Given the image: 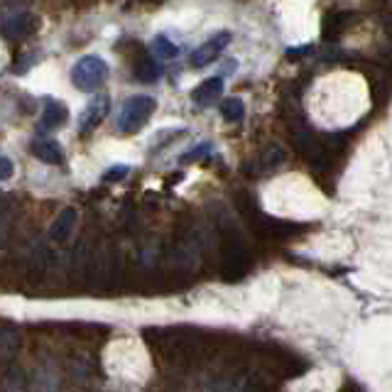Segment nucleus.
Instances as JSON below:
<instances>
[{
	"label": "nucleus",
	"instance_id": "nucleus-12",
	"mask_svg": "<svg viewBox=\"0 0 392 392\" xmlns=\"http://www.w3.org/2000/svg\"><path fill=\"white\" fill-rule=\"evenodd\" d=\"M150 49L157 59H174V57H179V47L167 35H155L150 42Z\"/></svg>",
	"mask_w": 392,
	"mask_h": 392
},
{
	"label": "nucleus",
	"instance_id": "nucleus-4",
	"mask_svg": "<svg viewBox=\"0 0 392 392\" xmlns=\"http://www.w3.org/2000/svg\"><path fill=\"white\" fill-rule=\"evenodd\" d=\"M228 44H231V32H226V30H223V32H216L214 37L206 39L199 49H194L189 64H192L194 69H204V66L214 64L221 54H223V49H226Z\"/></svg>",
	"mask_w": 392,
	"mask_h": 392
},
{
	"label": "nucleus",
	"instance_id": "nucleus-13",
	"mask_svg": "<svg viewBox=\"0 0 392 392\" xmlns=\"http://www.w3.org/2000/svg\"><path fill=\"white\" fill-rule=\"evenodd\" d=\"M221 115L228 120V123H241L245 118V103L241 98H226L221 103Z\"/></svg>",
	"mask_w": 392,
	"mask_h": 392
},
{
	"label": "nucleus",
	"instance_id": "nucleus-15",
	"mask_svg": "<svg viewBox=\"0 0 392 392\" xmlns=\"http://www.w3.org/2000/svg\"><path fill=\"white\" fill-rule=\"evenodd\" d=\"M17 344H20V339H17V331H10V328H6L3 331V336H0V353H3V360H10L12 353L17 351Z\"/></svg>",
	"mask_w": 392,
	"mask_h": 392
},
{
	"label": "nucleus",
	"instance_id": "nucleus-10",
	"mask_svg": "<svg viewBox=\"0 0 392 392\" xmlns=\"http://www.w3.org/2000/svg\"><path fill=\"white\" fill-rule=\"evenodd\" d=\"M223 93V76H211V79L201 81L199 86L192 91V101L199 108H209L214 101H218Z\"/></svg>",
	"mask_w": 392,
	"mask_h": 392
},
{
	"label": "nucleus",
	"instance_id": "nucleus-18",
	"mask_svg": "<svg viewBox=\"0 0 392 392\" xmlns=\"http://www.w3.org/2000/svg\"><path fill=\"white\" fill-rule=\"evenodd\" d=\"M0 167H3L0 179H10L12 177V162H10V157H3V160H0Z\"/></svg>",
	"mask_w": 392,
	"mask_h": 392
},
{
	"label": "nucleus",
	"instance_id": "nucleus-8",
	"mask_svg": "<svg viewBox=\"0 0 392 392\" xmlns=\"http://www.w3.org/2000/svg\"><path fill=\"white\" fill-rule=\"evenodd\" d=\"M69 120V111L62 101H54V98H44L42 115H39V130L49 133V130H59Z\"/></svg>",
	"mask_w": 392,
	"mask_h": 392
},
{
	"label": "nucleus",
	"instance_id": "nucleus-7",
	"mask_svg": "<svg viewBox=\"0 0 392 392\" xmlns=\"http://www.w3.org/2000/svg\"><path fill=\"white\" fill-rule=\"evenodd\" d=\"M30 152L37 157L44 165H64V150L57 140L44 138V135H37V138L30 142Z\"/></svg>",
	"mask_w": 392,
	"mask_h": 392
},
{
	"label": "nucleus",
	"instance_id": "nucleus-6",
	"mask_svg": "<svg viewBox=\"0 0 392 392\" xmlns=\"http://www.w3.org/2000/svg\"><path fill=\"white\" fill-rule=\"evenodd\" d=\"M37 27H39V20L32 12H17V15L6 20L3 35H6V39H10V42H20V39L32 37V35L37 32Z\"/></svg>",
	"mask_w": 392,
	"mask_h": 392
},
{
	"label": "nucleus",
	"instance_id": "nucleus-11",
	"mask_svg": "<svg viewBox=\"0 0 392 392\" xmlns=\"http://www.w3.org/2000/svg\"><path fill=\"white\" fill-rule=\"evenodd\" d=\"M157 57H140L138 62L133 64V76L140 81V84H155V81L162 79L165 69H162L160 62H155Z\"/></svg>",
	"mask_w": 392,
	"mask_h": 392
},
{
	"label": "nucleus",
	"instance_id": "nucleus-1",
	"mask_svg": "<svg viewBox=\"0 0 392 392\" xmlns=\"http://www.w3.org/2000/svg\"><path fill=\"white\" fill-rule=\"evenodd\" d=\"M218 221V245H221V272L228 282L241 279L248 270V248L241 231L233 226L228 216H221Z\"/></svg>",
	"mask_w": 392,
	"mask_h": 392
},
{
	"label": "nucleus",
	"instance_id": "nucleus-14",
	"mask_svg": "<svg viewBox=\"0 0 392 392\" xmlns=\"http://www.w3.org/2000/svg\"><path fill=\"white\" fill-rule=\"evenodd\" d=\"M282 162H285V150H282L279 145H270L268 150L260 155L258 165H260V169H263V172H270V169H277Z\"/></svg>",
	"mask_w": 392,
	"mask_h": 392
},
{
	"label": "nucleus",
	"instance_id": "nucleus-17",
	"mask_svg": "<svg viewBox=\"0 0 392 392\" xmlns=\"http://www.w3.org/2000/svg\"><path fill=\"white\" fill-rule=\"evenodd\" d=\"M128 172H130V167L128 165H115V167H111V169H106L103 172V182H120V179H125L128 177Z\"/></svg>",
	"mask_w": 392,
	"mask_h": 392
},
{
	"label": "nucleus",
	"instance_id": "nucleus-16",
	"mask_svg": "<svg viewBox=\"0 0 392 392\" xmlns=\"http://www.w3.org/2000/svg\"><path fill=\"white\" fill-rule=\"evenodd\" d=\"M211 150H214V145H211L209 140H204L201 145H196V147H192V150H189V152H184V155H182V162H184V165H189V162L199 160V157L211 155Z\"/></svg>",
	"mask_w": 392,
	"mask_h": 392
},
{
	"label": "nucleus",
	"instance_id": "nucleus-3",
	"mask_svg": "<svg viewBox=\"0 0 392 392\" xmlns=\"http://www.w3.org/2000/svg\"><path fill=\"white\" fill-rule=\"evenodd\" d=\"M108 79V64L98 57V54H86L71 69V84L79 91L91 93L98 86H103V81Z\"/></svg>",
	"mask_w": 392,
	"mask_h": 392
},
{
	"label": "nucleus",
	"instance_id": "nucleus-5",
	"mask_svg": "<svg viewBox=\"0 0 392 392\" xmlns=\"http://www.w3.org/2000/svg\"><path fill=\"white\" fill-rule=\"evenodd\" d=\"M111 111V98L108 96H96L86 103V108L81 111L79 115V133L81 135H88L91 130H96L101 125V120L108 115Z\"/></svg>",
	"mask_w": 392,
	"mask_h": 392
},
{
	"label": "nucleus",
	"instance_id": "nucleus-2",
	"mask_svg": "<svg viewBox=\"0 0 392 392\" xmlns=\"http://www.w3.org/2000/svg\"><path fill=\"white\" fill-rule=\"evenodd\" d=\"M155 108H157V101L152 96H145V93L128 98V101L123 103V108H120L118 120H115L118 133H123V135L140 133V130L147 125L150 115L155 113Z\"/></svg>",
	"mask_w": 392,
	"mask_h": 392
},
{
	"label": "nucleus",
	"instance_id": "nucleus-9",
	"mask_svg": "<svg viewBox=\"0 0 392 392\" xmlns=\"http://www.w3.org/2000/svg\"><path fill=\"white\" fill-rule=\"evenodd\" d=\"M76 221H79V214H76V209H71V206H69V209H62L59 214H57V218L52 221L47 238L52 243H66L71 238V233H74Z\"/></svg>",
	"mask_w": 392,
	"mask_h": 392
}]
</instances>
